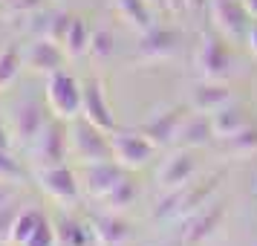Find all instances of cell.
I'll use <instances>...</instances> for the list:
<instances>
[{"label": "cell", "mask_w": 257, "mask_h": 246, "mask_svg": "<svg viewBox=\"0 0 257 246\" xmlns=\"http://www.w3.org/2000/svg\"><path fill=\"white\" fill-rule=\"evenodd\" d=\"M222 180H225V171H214L205 180L199 183H188L182 188H174V191H165L162 200H156L151 209V220H185L194 211H199L202 206H208L211 197L220 191Z\"/></svg>", "instance_id": "6da1fadb"}, {"label": "cell", "mask_w": 257, "mask_h": 246, "mask_svg": "<svg viewBox=\"0 0 257 246\" xmlns=\"http://www.w3.org/2000/svg\"><path fill=\"white\" fill-rule=\"evenodd\" d=\"M3 3H9V0H3Z\"/></svg>", "instance_id": "60d3db41"}, {"label": "cell", "mask_w": 257, "mask_h": 246, "mask_svg": "<svg viewBox=\"0 0 257 246\" xmlns=\"http://www.w3.org/2000/svg\"><path fill=\"white\" fill-rule=\"evenodd\" d=\"M90 226H93L95 243L98 246H124L130 240V223L118 217L116 211H104V214H90Z\"/></svg>", "instance_id": "ac0fdd59"}, {"label": "cell", "mask_w": 257, "mask_h": 246, "mask_svg": "<svg viewBox=\"0 0 257 246\" xmlns=\"http://www.w3.org/2000/svg\"><path fill=\"white\" fill-rule=\"evenodd\" d=\"M35 186L61 206H72L78 203V194H81V177L67 165H52V168L35 171Z\"/></svg>", "instance_id": "ba28073f"}, {"label": "cell", "mask_w": 257, "mask_h": 246, "mask_svg": "<svg viewBox=\"0 0 257 246\" xmlns=\"http://www.w3.org/2000/svg\"><path fill=\"white\" fill-rule=\"evenodd\" d=\"M47 107L52 119H61V122H72V119L81 116V107H84V90H81V81L70 75V72H52L47 75Z\"/></svg>", "instance_id": "7a4b0ae2"}, {"label": "cell", "mask_w": 257, "mask_h": 246, "mask_svg": "<svg viewBox=\"0 0 257 246\" xmlns=\"http://www.w3.org/2000/svg\"><path fill=\"white\" fill-rule=\"evenodd\" d=\"M49 110V107H47ZM47 110H44V105L41 102H35V99H29V102H24V105L15 107L12 113V136L21 145H26V148H32L35 145V139L44 133V128H47Z\"/></svg>", "instance_id": "7c38bea8"}, {"label": "cell", "mask_w": 257, "mask_h": 246, "mask_svg": "<svg viewBox=\"0 0 257 246\" xmlns=\"http://www.w3.org/2000/svg\"><path fill=\"white\" fill-rule=\"evenodd\" d=\"M194 174H197V159H194V153L188 151V148H179V151H174L162 162L159 174H156V183H159V188H165V191H174V188L188 186V183L194 180Z\"/></svg>", "instance_id": "9a60e30c"}, {"label": "cell", "mask_w": 257, "mask_h": 246, "mask_svg": "<svg viewBox=\"0 0 257 246\" xmlns=\"http://www.w3.org/2000/svg\"><path fill=\"white\" fill-rule=\"evenodd\" d=\"M21 206H18V200H9L6 206H0V243H12V229L18 217H21Z\"/></svg>", "instance_id": "f1b7e54d"}, {"label": "cell", "mask_w": 257, "mask_h": 246, "mask_svg": "<svg viewBox=\"0 0 257 246\" xmlns=\"http://www.w3.org/2000/svg\"><path fill=\"white\" fill-rule=\"evenodd\" d=\"M211 122H214V130H217V139L231 136L237 130H243L245 125H251V122H248V107L237 105V102H228L225 107L214 110V113H211Z\"/></svg>", "instance_id": "ffe728a7"}, {"label": "cell", "mask_w": 257, "mask_h": 246, "mask_svg": "<svg viewBox=\"0 0 257 246\" xmlns=\"http://www.w3.org/2000/svg\"><path fill=\"white\" fill-rule=\"evenodd\" d=\"M24 246H58V232H55V223L49 220V217H44V220H41V226L32 232V237H29Z\"/></svg>", "instance_id": "1f68e13d"}, {"label": "cell", "mask_w": 257, "mask_h": 246, "mask_svg": "<svg viewBox=\"0 0 257 246\" xmlns=\"http://www.w3.org/2000/svg\"><path fill=\"white\" fill-rule=\"evenodd\" d=\"M113 35L107 32V29H93V35H90V58L95 61H107L113 58Z\"/></svg>", "instance_id": "f546056e"}, {"label": "cell", "mask_w": 257, "mask_h": 246, "mask_svg": "<svg viewBox=\"0 0 257 246\" xmlns=\"http://www.w3.org/2000/svg\"><path fill=\"white\" fill-rule=\"evenodd\" d=\"M0 246H6V243H0Z\"/></svg>", "instance_id": "b9f144b4"}, {"label": "cell", "mask_w": 257, "mask_h": 246, "mask_svg": "<svg viewBox=\"0 0 257 246\" xmlns=\"http://www.w3.org/2000/svg\"><path fill=\"white\" fill-rule=\"evenodd\" d=\"M90 35H93L90 24L75 15V18H72L70 32H67V38H64V49H67V55H70V58H81V55H87V52H90Z\"/></svg>", "instance_id": "cb8c5ba5"}, {"label": "cell", "mask_w": 257, "mask_h": 246, "mask_svg": "<svg viewBox=\"0 0 257 246\" xmlns=\"http://www.w3.org/2000/svg\"><path fill=\"white\" fill-rule=\"evenodd\" d=\"M208 12H211V21H214V29L225 41L245 44L248 26H251V15L245 12L243 0H211Z\"/></svg>", "instance_id": "52a82bcc"}, {"label": "cell", "mask_w": 257, "mask_h": 246, "mask_svg": "<svg viewBox=\"0 0 257 246\" xmlns=\"http://www.w3.org/2000/svg\"><path fill=\"white\" fill-rule=\"evenodd\" d=\"M49 0H9L6 3V9L12 15H35L41 9H47Z\"/></svg>", "instance_id": "d6a6232c"}, {"label": "cell", "mask_w": 257, "mask_h": 246, "mask_svg": "<svg viewBox=\"0 0 257 246\" xmlns=\"http://www.w3.org/2000/svg\"><path fill=\"white\" fill-rule=\"evenodd\" d=\"M0 3H3V0H0Z\"/></svg>", "instance_id": "7bdbcfd3"}, {"label": "cell", "mask_w": 257, "mask_h": 246, "mask_svg": "<svg viewBox=\"0 0 257 246\" xmlns=\"http://www.w3.org/2000/svg\"><path fill=\"white\" fill-rule=\"evenodd\" d=\"M225 214H228V206L220 203V200H217V203H208V206H202L199 211H194V214L185 217V223H182L179 246H205L214 234L220 232Z\"/></svg>", "instance_id": "8992f818"}, {"label": "cell", "mask_w": 257, "mask_h": 246, "mask_svg": "<svg viewBox=\"0 0 257 246\" xmlns=\"http://www.w3.org/2000/svg\"><path fill=\"white\" fill-rule=\"evenodd\" d=\"M110 148H113V159L127 171L145 168L156 156V145H153L145 133L139 130H110Z\"/></svg>", "instance_id": "5b68a950"}, {"label": "cell", "mask_w": 257, "mask_h": 246, "mask_svg": "<svg viewBox=\"0 0 257 246\" xmlns=\"http://www.w3.org/2000/svg\"><path fill=\"white\" fill-rule=\"evenodd\" d=\"M26 180V171L24 165L15 159L12 148H0V183H24Z\"/></svg>", "instance_id": "83f0119b"}, {"label": "cell", "mask_w": 257, "mask_h": 246, "mask_svg": "<svg viewBox=\"0 0 257 246\" xmlns=\"http://www.w3.org/2000/svg\"><path fill=\"white\" fill-rule=\"evenodd\" d=\"M81 90H84L81 116H87L93 125L104 130H116V116H113V107L104 96V84L98 78H87V81H81Z\"/></svg>", "instance_id": "2e32d148"}, {"label": "cell", "mask_w": 257, "mask_h": 246, "mask_svg": "<svg viewBox=\"0 0 257 246\" xmlns=\"http://www.w3.org/2000/svg\"><path fill=\"white\" fill-rule=\"evenodd\" d=\"M70 145L75 156L81 162H98V159H113V148H110V136L104 128L93 125L87 116L72 119L70 128Z\"/></svg>", "instance_id": "277c9868"}, {"label": "cell", "mask_w": 257, "mask_h": 246, "mask_svg": "<svg viewBox=\"0 0 257 246\" xmlns=\"http://www.w3.org/2000/svg\"><path fill=\"white\" fill-rule=\"evenodd\" d=\"M185 116H188L185 107L174 105V107H168V110H162V113H156V116L148 119V122L142 125V133H145L156 148H171V145H176V136H179V128H182Z\"/></svg>", "instance_id": "4fadbf2b"}, {"label": "cell", "mask_w": 257, "mask_h": 246, "mask_svg": "<svg viewBox=\"0 0 257 246\" xmlns=\"http://www.w3.org/2000/svg\"><path fill=\"white\" fill-rule=\"evenodd\" d=\"M127 174V168H121L116 159H98V162H81V188L95 200H104L116 183Z\"/></svg>", "instance_id": "8fae6325"}, {"label": "cell", "mask_w": 257, "mask_h": 246, "mask_svg": "<svg viewBox=\"0 0 257 246\" xmlns=\"http://www.w3.org/2000/svg\"><path fill=\"white\" fill-rule=\"evenodd\" d=\"M55 232H58V246H90L95 240L93 226L81 223L72 214H58Z\"/></svg>", "instance_id": "44dd1931"}, {"label": "cell", "mask_w": 257, "mask_h": 246, "mask_svg": "<svg viewBox=\"0 0 257 246\" xmlns=\"http://www.w3.org/2000/svg\"><path fill=\"white\" fill-rule=\"evenodd\" d=\"M67 128L61 119H52L44 133L35 139L32 145V156H35V165L38 168H52V165H67Z\"/></svg>", "instance_id": "30bf717a"}, {"label": "cell", "mask_w": 257, "mask_h": 246, "mask_svg": "<svg viewBox=\"0 0 257 246\" xmlns=\"http://www.w3.org/2000/svg\"><path fill=\"white\" fill-rule=\"evenodd\" d=\"M231 99V87L225 81H211V78H199L191 90V107L199 110V113H214L225 107Z\"/></svg>", "instance_id": "d6986e66"}, {"label": "cell", "mask_w": 257, "mask_h": 246, "mask_svg": "<svg viewBox=\"0 0 257 246\" xmlns=\"http://www.w3.org/2000/svg\"><path fill=\"white\" fill-rule=\"evenodd\" d=\"M44 217H47V214L38 211V209H24L21 211V217H18V223H15V229H12V246H24L26 240L32 237V232L41 226Z\"/></svg>", "instance_id": "484cf974"}, {"label": "cell", "mask_w": 257, "mask_h": 246, "mask_svg": "<svg viewBox=\"0 0 257 246\" xmlns=\"http://www.w3.org/2000/svg\"><path fill=\"white\" fill-rule=\"evenodd\" d=\"M182 44V32L176 26H159L153 24L148 32L139 35L136 44V58L139 61H165L176 55V49Z\"/></svg>", "instance_id": "9c48e42d"}, {"label": "cell", "mask_w": 257, "mask_h": 246, "mask_svg": "<svg viewBox=\"0 0 257 246\" xmlns=\"http://www.w3.org/2000/svg\"><path fill=\"white\" fill-rule=\"evenodd\" d=\"M165 3H168V12H174V15L188 12V0H165Z\"/></svg>", "instance_id": "8d00e7d4"}, {"label": "cell", "mask_w": 257, "mask_h": 246, "mask_svg": "<svg viewBox=\"0 0 257 246\" xmlns=\"http://www.w3.org/2000/svg\"><path fill=\"white\" fill-rule=\"evenodd\" d=\"M15 200V183H0V206Z\"/></svg>", "instance_id": "e575fe53"}, {"label": "cell", "mask_w": 257, "mask_h": 246, "mask_svg": "<svg viewBox=\"0 0 257 246\" xmlns=\"http://www.w3.org/2000/svg\"><path fill=\"white\" fill-rule=\"evenodd\" d=\"M136 197H139V183H136L130 174H124L116 183V188H113L101 203L107 206V211H121V209H127V206H133Z\"/></svg>", "instance_id": "d4e9b609"}, {"label": "cell", "mask_w": 257, "mask_h": 246, "mask_svg": "<svg viewBox=\"0 0 257 246\" xmlns=\"http://www.w3.org/2000/svg\"><path fill=\"white\" fill-rule=\"evenodd\" d=\"M148 3H151L153 9H168V3H165V0H148Z\"/></svg>", "instance_id": "ab89813d"}, {"label": "cell", "mask_w": 257, "mask_h": 246, "mask_svg": "<svg viewBox=\"0 0 257 246\" xmlns=\"http://www.w3.org/2000/svg\"><path fill=\"white\" fill-rule=\"evenodd\" d=\"M113 3H116V12L121 15V21L133 29H139V35L156 24L153 21V6L148 0H113Z\"/></svg>", "instance_id": "7402d4cb"}, {"label": "cell", "mask_w": 257, "mask_h": 246, "mask_svg": "<svg viewBox=\"0 0 257 246\" xmlns=\"http://www.w3.org/2000/svg\"><path fill=\"white\" fill-rule=\"evenodd\" d=\"M205 3H211V0H188V12L199 15L202 9H205Z\"/></svg>", "instance_id": "74e56055"}, {"label": "cell", "mask_w": 257, "mask_h": 246, "mask_svg": "<svg viewBox=\"0 0 257 246\" xmlns=\"http://www.w3.org/2000/svg\"><path fill=\"white\" fill-rule=\"evenodd\" d=\"M222 153L228 156H248V153L257 151V125H245L243 130H237L231 136H222L217 139Z\"/></svg>", "instance_id": "603a6c76"}, {"label": "cell", "mask_w": 257, "mask_h": 246, "mask_svg": "<svg viewBox=\"0 0 257 246\" xmlns=\"http://www.w3.org/2000/svg\"><path fill=\"white\" fill-rule=\"evenodd\" d=\"M12 128H6L3 122H0V148H12Z\"/></svg>", "instance_id": "d590c367"}, {"label": "cell", "mask_w": 257, "mask_h": 246, "mask_svg": "<svg viewBox=\"0 0 257 246\" xmlns=\"http://www.w3.org/2000/svg\"><path fill=\"white\" fill-rule=\"evenodd\" d=\"M18 75H21V52L15 44H9L0 52V90L12 87L18 81Z\"/></svg>", "instance_id": "4316f807"}, {"label": "cell", "mask_w": 257, "mask_h": 246, "mask_svg": "<svg viewBox=\"0 0 257 246\" xmlns=\"http://www.w3.org/2000/svg\"><path fill=\"white\" fill-rule=\"evenodd\" d=\"M72 18H75V15L55 12V9H52V18H49L47 38H52L55 44H61V47H64V38H67V32H70V26H72Z\"/></svg>", "instance_id": "4dcf8cb0"}, {"label": "cell", "mask_w": 257, "mask_h": 246, "mask_svg": "<svg viewBox=\"0 0 257 246\" xmlns=\"http://www.w3.org/2000/svg\"><path fill=\"white\" fill-rule=\"evenodd\" d=\"M217 142V130L211 122V113H197V116H185L179 136H176V148H188V151H197L205 145Z\"/></svg>", "instance_id": "e0dca14e"}, {"label": "cell", "mask_w": 257, "mask_h": 246, "mask_svg": "<svg viewBox=\"0 0 257 246\" xmlns=\"http://www.w3.org/2000/svg\"><path fill=\"white\" fill-rule=\"evenodd\" d=\"M67 58H70L67 49L61 44H55L52 38H35L24 55V67L32 72H41V75H52V72L64 70Z\"/></svg>", "instance_id": "5bb4252c"}, {"label": "cell", "mask_w": 257, "mask_h": 246, "mask_svg": "<svg viewBox=\"0 0 257 246\" xmlns=\"http://www.w3.org/2000/svg\"><path fill=\"white\" fill-rule=\"evenodd\" d=\"M245 47H248V52L257 58V18L251 21V26H248V35H245Z\"/></svg>", "instance_id": "836d02e7"}, {"label": "cell", "mask_w": 257, "mask_h": 246, "mask_svg": "<svg viewBox=\"0 0 257 246\" xmlns=\"http://www.w3.org/2000/svg\"><path fill=\"white\" fill-rule=\"evenodd\" d=\"M194 67H197L199 78H211V81H225L234 72V55L225 47V38L217 32H205L199 38L197 49H194Z\"/></svg>", "instance_id": "3957f363"}, {"label": "cell", "mask_w": 257, "mask_h": 246, "mask_svg": "<svg viewBox=\"0 0 257 246\" xmlns=\"http://www.w3.org/2000/svg\"><path fill=\"white\" fill-rule=\"evenodd\" d=\"M243 6H245V12L251 15V18H257V0H243Z\"/></svg>", "instance_id": "f35d334b"}]
</instances>
